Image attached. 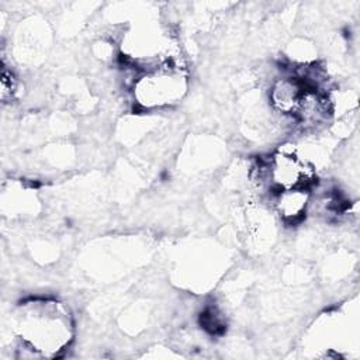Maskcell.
Listing matches in <instances>:
<instances>
[{
  "mask_svg": "<svg viewBox=\"0 0 360 360\" xmlns=\"http://www.w3.org/2000/svg\"><path fill=\"white\" fill-rule=\"evenodd\" d=\"M188 90V79L180 65H162L142 70L132 82L134 103L141 110L169 108L180 103Z\"/></svg>",
  "mask_w": 360,
  "mask_h": 360,
  "instance_id": "2",
  "label": "cell"
},
{
  "mask_svg": "<svg viewBox=\"0 0 360 360\" xmlns=\"http://www.w3.org/2000/svg\"><path fill=\"white\" fill-rule=\"evenodd\" d=\"M311 200L309 188L274 190L271 197L274 211L287 224L301 221L311 207Z\"/></svg>",
  "mask_w": 360,
  "mask_h": 360,
  "instance_id": "5",
  "label": "cell"
},
{
  "mask_svg": "<svg viewBox=\"0 0 360 360\" xmlns=\"http://www.w3.org/2000/svg\"><path fill=\"white\" fill-rule=\"evenodd\" d=\"M18 77L17 75L13 72L11 68L6 66V63H3V69H1V80H0V97L3 103H8L11 101L15 94L18 93Z\"/></svg>",
  "mask_w": 360,
  "mask_h": 360,
  "instance_id": "6",
  "label": "cell"
},
{
  "mask_svg": "<svg viewBox=\"0 0 360 360\" xmlns=\"http://www.w3.org/2000/svg\"><path fill=\"white\" fill-rule=\"evenodd\" d=\"M311 87H316V86L311 84L297 72L291 70L288 73H284L273 79V82L270 83L269 94H267L269 104L271 110L280 114L281 117L294 118L305 93Z\"/></svg>",
  "mask_w": 360,
  "mask_h": 360,
  "instance_id": "4",
  "label": "cell"
},
{
  "mask_svg": "<svg viewBox=\"0 0 360 360\" xmlns=\"http://www.w3.org/2000/svg\"><path fill=\"white\" fill-rule=\"evenodd\" d=\"M14 322L18 359L59 357L75 336L69 307L55 298H30L21 302Z\"/></svg>",
  "mask_w": 360,
  "mask_h": 360,
  "instance_id": "1",
  "label": "cell"
},
{
  "mask_svg": "<svg viewBox=\"0 0 360 360\" xmlns=\"http://www.w3.org/2000/svg\"><path fill=\"white\" fill-rule=\"evenodd\" d=\"M267 180L273 190L309 188L315 183V167L294 149L280 148L266 159Z\"/></svg>",
  "mask_w": 360,
  "mask_h": 360,
  "instance_id": "3",
  "label": "cell"
}]
</instances>
